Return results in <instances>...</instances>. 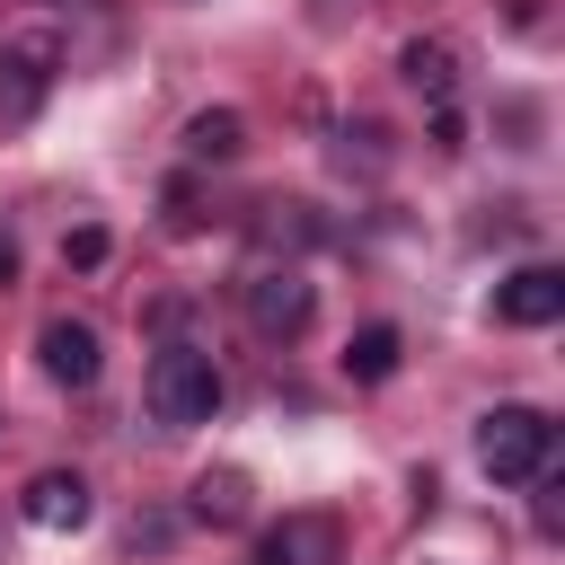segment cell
<instances>
[{
	"label": "cell",
	"mask_w": 565,
	"mask_h": 565,
	"mask_svg": "<svg viewBox=\"0 0 565 565\" xmlns=\"http://www.w3.org/2000/svg\"><path fill=\"white\" fill-rule=\"evenodd\" d=\"M141 397H150V415H159L168 433H185V424H212V415H221V371H212L203 344H159Z\"/></svg>",
	"instance_id": "1"
},
{
	"label": "cell",
	"mask_w": 565,
	"mask_h": 565,
	"mask_svg": "<svg viewBox=\"0 0 565 565\" xmlns=\"http://www.w3.org/2000/svg\"><path fill=\"white\" fill-rule=\"evenodd\" d=\"M547 459H556V424L539 406H486L477 415V468L494 486H530Z\"/></svg>",
	"instance_id": "2"
},
{
	"label": "cell",
	"mask_w": 565,
	"mask_h": 565,
	"mask_svg": "<svg viewBox=\"0 0 565 565\" xmlns=\"http://www.w3.org/2000/svg\"><path fill=\"white\" fill-rule=\"evenodd\" d=\"M238 309H247V327H256V335L291 344V335H309V318H318V291H309V274H300V265H247V282H238Z\"/></svg>",
	"instance_id": "3"
},
{
	"label": "cell",
	"mask_w": 565,
	"mask_h": 565,
	"mask_svg": "<svg viewBox=\"0 0 565 565\" xmlns=\"http://www.w3.org/2000/svg\"><path fill=\"white\" fill-rule=\"evenodd\" d=\"M494 318L503 327H556L565 318V265H512L494 282Z\"/></svg>",
	"instance_id": "4"
},
{
	"label": "cell",
	"mask_w": 565,
	"mask_h": 565,
	"mask_svg": "<svg viewBox=\"0 0 565 565\" xmlns=\"http://www.w3.org/2000/svg\"><path fill=\"white\" fill-rule=\"evenodd\" d=\"M35 362H44V380H62V388H97V371H106V344H97V327H88V318H44V335H35Z\"/></svg>",
	"instance_id": "5"
},
{
	"label": "cell",
	"mask_w": 565,
	"mask_h": 565,
	"mask_svg": "<svg viewBox=\"0 0 565 565\" xmlns=\"http://www.w3.org/2000/svg\"><path fill=\"white\" fill-rule=\"evenodd\" d=\"M18 512H26V530H88L97 521V494H88L79 468H44V477H26Z\"/></svg>",
	"instance_id": "6"
},
{
	"label": "cell",
	"mask_w": 565,
	"mask_h": 565,
	"mask_svg": "<svg viewBox=\"0 0 565 565\" xmlns=\"http://www.w3.org/2000/svg\"><path fill=\"white\" fill-rule=\"evenodd\" d=\"M53 62H62V44H53V35H18V44L0 53V124H26V115L44 106Z\"/></svg>",
	"instance_id": "7"
},
{
	"label": "cell",
	"mask_w": 565,
	"mask_h": 565,
	"mask_svg": "<svg viewBox=\"0 0 565 565\" xmlns=\"http://www.w3.org/2000/svg\"><path fill=\"white\" fill-rule=\"evenodd\" d=\"M256 556L265 565H344V521L335 512H282Z\"/></svg>",
	"instance_id": "8"
},
{
	"label": "cell",
	"mask_w": 565,
	"mask_h": 565,
	"mask_svg": "<svg viewBox=\"0 0 565 565\" xmlns=\"http://www.w3.org/2000/svg\"><path fill=\"white\" fill-rule=\"evenodd\" d=\"M185 512H194L203 530H238V521L256 512V486H247V468H203V477H194V494H185Z\"/></svg>",
	"instance_id": "9"
},
{
	"label": "cell",
	"mask_w": 565,
	"mask_h": 565,
	"mask_svg": "<svg viewBox=\"0 0 565 565\" xmlns=\"http://www.w3.org/2000/svg\"><path fill=\"white\" fill-rule=\"evenodd\" d=\"M397 71H406V88H415L424 106H450V97H459V44H441V35H415V44L397 53Z\"/></svg>",
	"instance_id": "10"
},
{
	"label": "cell",
	"mask_w": 565,
	"mask_h": 565,
	"mask_svg": "<svg viewBox=\"0 0 565 565\" xmlns=\"http://www.w3.org/2000/svg\"><path fill=\"white\" fill-rule=\"evenodd\" d=\"M238 150H247V115L238 106H203L185 124V159H238Z\"/></svg>",
	"instance_id": "11"
},
{
	"label": "cell",
	"mask_w": 565,
	"mask_h": 565,
	"mask_svg": "<svg viewBox=\"0 0 565 565\" xmlns=\"http://www.w3.org/2000/svg\"><path fill=\"white\" fill-rule=\"evenodd\" d=\"M388 371H397V327H380V318H371V327H353V344H344V380L380 388Z\"/></svg>",
	"instance_id": "12"
},
{
	"label": "cell",
	"mask_w": 565,
	"mask_h": 565,
	"mask_svg": "<svg viewBox=\"0 0 565 565\" xmlns=\"http://www.w3.org/2000/svg\"><path fill=\"white\" fill-rule=\"evenodd\" d=\"M335 141H344V150H335L344 168H353V159H362V168H380V159H388V132H380V124H344Z\"/></svg>",
	"instance_id": "13"
},
{
	"label": "cell",
	"mask_w": 565,
	"mask_h": 565,
	"mask_svg": "<svg viewBox=\"0 0 565 565\" xmlns=\"http://www.w3.org/2000/svg\"><path fill=\"white\" fill-rule=\"evenodd\" d=\"M106 247H115V238H106V230H97V221H79V230H71V238H62V256H71V265H79V274H97V265H106Z\"/></svg>",
	"instance_id": "14"
},
{
	"label": "cell",
	"mask_w": 565,
	"mask_h": 565,
	"mask_svg": "<svg viewBox=\"0 0 565 565\" xmlns=\"http://www.w3.org/2000/svg\"><path fill=\"white\" fill-rule=\"evenodd\" d=\"M530 486H539V530H547V539H556V530H565V486H556V477H547V468H539V477H530Z\"/></svg>",
	"instance_id": "15"
},
{
	"label": "cell",
	"mask_w": 565,
	"mask_h": 565,
	"mask_svg": "<svg viewBox=\"0 0 565 565\" xmlns=\"http://www.w3.org/2000/svg\"><path fill=\"white\" fill-rule=\"evenodd\" d=\"M433 150H459V106H433Z\"/></svg>",
	"instance_id": "16"
},
{
	"label": "cell",
	"mask_w": 565,
	"mask_h": 565,
	"mask_svg": "<svg viewBox=\"0 0 565 565\" xmlns=\"http://www.w3.org/2000/svg\"><path fill=\"white\" fill-rule=\"evenodd\" d=\"M9 282H18V238L0 230V291H9Z\"/></svg>",
	"instance_id": "17"
}]
</instances>
